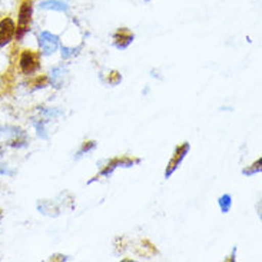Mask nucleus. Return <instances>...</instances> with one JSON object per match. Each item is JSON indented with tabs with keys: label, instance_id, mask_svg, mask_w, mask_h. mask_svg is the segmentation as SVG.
I'll return each instance as SVG.
<instances>
[{
	"label": "nucleus",
	"instance_id": "nucleus-1",
	"mask_svg": "<svg viewBox=\"0 0 262 262\" xmlns=\"http://www.w3.org/2000/svg\"><path fill=\"white\" fill-rule=\"evenodd\" d=\"M32 13H33V6L30 0H25L19 9V16H17V29L14 32V36L17 40H21L23 36L29 32V25L32 20Z\"/></svg>",
	"mask_w": 262,
	"mask_h": 262
},
{
	"label": "nucleus",
	"instance_id": "nucleus-2",
	"mask_svg": "<svg viewBox=\"0 0 262 262\" xmlns=\"http://www.w3.org/2000/svg\"><path fill=\"white\" fill-rule=\"evenodd\" d=\"M19 66H20V71L23 72V75L32 76L40 69V62H39V57H37L35 52L23 50L20 59H19Z\"/></svg>",
	"mask_w": 262,
	"mask_h": 262
},
{
	"label": "nucleus",
	"instance_id": "nucleus-3",
	"mask_svg": "<svg viewBox=\"0 0 262 262\" xmlns=\"http://www.w3.org/2000/svg\"><path fill=\"white\" fill-rule=\"evenodd\" d=\"M189 149H191V145H189L188 142H184L182 145H179V146L175 149V154H173L172 159H170L169 163H168V166H166V170H165V178H166V179L170 178V175L179 168V165L182 163V161L185 159V156L188 155Z\"/></svg>",
	"mask_w": 262,
	"mask_h": 262
},
{
	"label": "nucleus",
	"instance_id": "nucleus-4",
	"mask_svg": "<svg viewBox=\"0 0 262 262\" xmlns=\"http://www.w3.org/2000/svg\"><path fill=\"white\" fill-rule=\"evenodd\" d=\"M39 46L45 55H53L59 48V37L50 32H42L39 35Z\"/></svg>",
	"mask_w": 262,
	"mask_h": 262
},
{
	"label": "nucleus",
	"instance_id": "nucleus-5",
	"mask_svg": "<svg viewBox=\"0 0 262 262\" xmlns=\"http://www.w3.org/2000/svg\"><path fill=\"white\" fill-rule=\"evenodd\" d=\"M135 163H141V159H135L134 161V159H129V158H116L100 170L99 175L100 177H109V175L114 173L115 169H118V168H132Z\"/></svg>",
	"mask_w": 262,
	"mask_h": 262
},
{
	"label": "nucleus",
	"instance_id": "nucleus-6",
	"mask_svg": "<svg viewBox=\"0 0 262 262\" xmlns=\"http://www.w3.org/2000/svg\"><path fill=\"white\" fill-rule=\"evenodd\" d=\"M14 32H16V25L10 17H5L3 20H0V48L10 43V40L14 37Z\"/></svg>",
	"mask_w": 262,
	"mask_h": 262
},
{
	"label": "nucleus",
	"instance_id": "nucleus-7",
	"mask_svg": "<svg viewBox=\"0 0 262 262\" xmlns=\"http://www.w3.org/2000/svg\"><path fill=\"white\" fill-rule=\"evenodd\" d=\"M135 36L134 33L126 28L118 29L116 33H114V45L116 49L119 50H125L128 48L130 43L134 42Z\"/></svg>",
	"mask_w": 262,
	"mask_h": 262
},
{
	"label": "nucleus",
	"instance_id": "nucleus-8",
	"mask_svg": "<svg viewBox=\"0 0 262 262\" xmlns=\"http://www.w3.org/2000/svg\"><path fill=\"white\" fill-rule=\"evenodd\" d=\"M66 68L63 66H57L53 71L50 72V85L55 89H60L64 83V76H66Z\"/></svg>",
	"mask_w": 262,
	"mask_h": 262
},
{
	"label": "nucleus",
	"instance_id": "nucleus-9",
	"mask_svg": "<svg viewBox=\"0 0 262 262\" xmlns=\"http://www.w3.org/2000/svg\"><path fill=\"white\" fill-rule=\"evenodd\" d=\"M42 9H48V10H56V12H68L69 7L63 2H59V0H45L40 3Z\"/></svg>",
	"mask_w": 262,
	"mask_h": 262
},
{
	"label": "nucleus",
	"instance_id": "nucleus-10",
	"mask_svg": "<svg viewBox=\"0 0 262 262\" xmlns=\"http://www.w3.org/2000/svg\"><path fill=\"white\" fill-rule=\"evenodd\" d=\"M218 205H220L222 213H228L231 211V206H232V196L228 195V193L220 196V199H218Z\"/></svg>",
	"mask_w": 262,
	"mask_h": 262
},
{
	"label": "nucleus",
	"instance_id": "nucleus-11",
	"mask_svg": "<svg viewBox=\"0 0 262 262\" xmlns=\"http://www.w3.org/2000/svg\"><path fill=\"white\" fill-rule=\"evenodd\" d=\"M262 170V158H259L255 163H252L251 166H247L245 169L242 170V175L245 177H252L255 173H259Z\"/></svg>",
	"mask_w": 262,
	"mask_h": 262
},
{
	"label": "nucleus",
	"instance_id": "nucleus-12",
	"mask_svg": "<svg viewBox=\"0 0 262 262\" xmlns=\"http://www.w3.org/2000/svg\"><path fill=\"white\" fill-rule=\"evenodd\" d=\"M96 142L95 141H89V142H85V143H82V146L80 149L78 150V156L76 158H80V156L86 155V154H89V152H92L93 149L96 148Z\"/></svg>",
	"mask_w": 262,
	"mask_h": 262
},
{
	"label": "nucleus",
	"instance_id": "nucleus-13",
	"mask_svg": "<svg viewBox=\"0 0 262 262\" xmlns=\"http://www.w3.org/2000/svg\"><path fill=\"white\" fill-rule=\"evenodd\" d=\"M106 85L109 86H116V85H119L122 82V75L119 73V72H116V71H112L111 72V75L107 76V80H103Z\"/></svg>",
	"mask_w": 262,
	"mask_h": 262
},
{
	"label": "nucleus",
	"instance_id": "nucleus-14",
	"mask_svg": "<svg viewBox=\"0 0 262 262\" xmlns=\"http://www.w3.org/2000/svg\"><path fill=\"white\" fill-rule=\"evenodd\" d=\"M82 49V46H79V48H66V46H63L62 48V57L63 59H71V57L76 56L79 53V50Z\"/></svg>",
	"mask_w": 262,
	"mask_h": 262
},
{
	"label": "nucleus",
	"instance_id": "nucleus-15",
	"mask_svg": "<svg viewBox=\"0 0 262 262\" xmlns=\"http://www.w3.org/2000/svg\"><path fill=\"white\" fill-rule=\"evenodd\" d=\"M50 261H68V256L53 255V256H50Z\"/></svg>",
	"mask_w": 262,
	"mask_h": 262
},
{
	"label": "nucleus",
	"instance_id": "nucleus-16",
	"mask_svg": "<svg viewBox=\"0 0 262 262\" xmlns=\"http://www.w3.org/2000/svg\"><path fill=\"white\" fill-rule=\"evenodd\" d=\"M145 2H149V0H145Z\"/></svg>",
	"mask_w": 262,
	"mask_h": 262
}]
</instances>
